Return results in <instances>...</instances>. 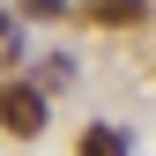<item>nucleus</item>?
<instances>
[{
  "instance_id": "nucleus-5",
  "label": "nucleus",
  "mask_w": 156,
  "mask_h": 156,
  "mask_svg": "<svg viewBox=\"0 0 156 156\" xmlns=\"http://www.w3.org/2000/svg\"><path fill=\"white\" fill-rule=\"evenodd\" d=\"M30 15H37V23H52V15H67V0H30Z\"/></svg>"
},
{
  "instance_id": "nucleus-2",
  "label": "nucleus",
  "mask_w": 156,
  "mask_h": 156,
  "mask_svg": "<svg viewBox=\"0 0 156 156\" xmlns=\"http://www.w3.org/2000/svg\"><path fill=\"white\" fill-rule=\"evenodd\" d=\"M89 23L119 30V23H141V0H89Z\"/></svg>"
},
{
  "instance_id": "nucleus-4",
  "label": "nucleus",
  "mask_w": 156,
  "mask_h": 156,
  "mask_svg": "<svg viewBox=\"0 0 156 156\" xmlns=\"http://www.w3.org/2000/svg\"><path fill=\"white\" fill-rule=\"evenodd\" d=\"M0 37H8V60H23V30H15V15H0Z\"/></svg>"
},
{
  "instance_id": "nucleus-1",
  "label": "nucleus",
  "mask_w": 156,
  "mask_h": 156,
  "mask_svg": "<svg viewBox=\"0 0 156 156\" xmlns=\"http://www.w3.org/2000/svg\"><path fill=\"white\" fill-rule=\"evenodd\" d=\"M0 126L8 134H45V89H30V82H0Z\"/></svg>"
},
{
  "instance_id": "nucleus-3",
  "label": "nucleus",
  "mask_w": 156,
  "mask_h": 156,
  "mask_svg": "<svg viewBox=\"0 0 156 156\" xmlns=\"http://www.w3.org/2000/svg\"><path fill=\"white\" fill-rule=\"evenodd\" d=\"M82 156H126V134L119 126H89L82 134Z\"/></svg>"
}]
</instances>
